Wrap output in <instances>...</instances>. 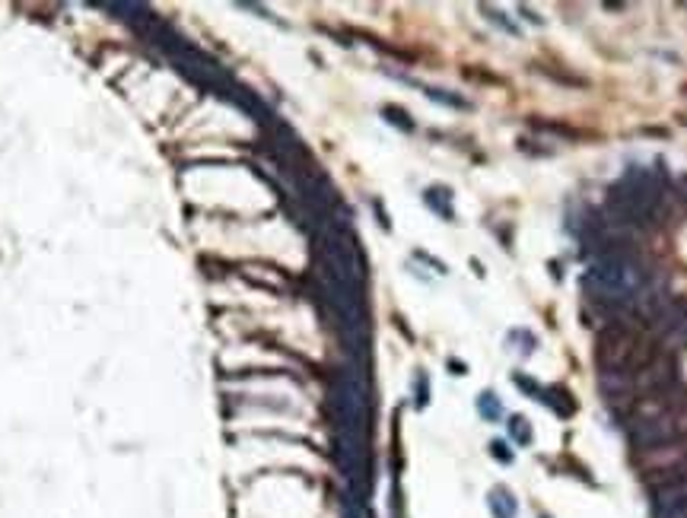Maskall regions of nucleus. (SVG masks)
<instances>
[{"label": "nucleus", "instance_id": "obj_3", "mask_svg": "<svg viewBox=\"0 0 687 518\" xmlns=\"http://www.w3.org/2000/svg\"><path fill=\"white\" fill-rule=\"evenodd\" d=\"M481 414H484V416H490V420H497V416H500L497 394H490V391H484V394H481Z\"/></svg>", "mask_w": 687, "mask_h": 518}, {"label": "nucleus", "instance_id": "obj_1", "mask_svg": "<svg viewBox=\"0 0 687 518\" xmlns=\"http://www.w3.org/2000/svg\"><path fill=\"white\" fill-rule=\"evenodd\" d=\"M490 512H493V518H515V499L509 496V490L506 487H497L493 493H490Z\"/></svg>", "mask_w": 687, "mask_h": 518}, {"label": "nucleus", "instance_id": "obj_2", "mask_svg": "<svg viewBox=\"0 0 687 518\" xmlns=\"http://www.w3.org/2000/svg\"><path fill=\"white\" fill-rule=\"evenodd\" d=\"M509 436H515L519 445H529L531 429H529V423H525V416H513V420H509Z\"/></svg>", "mask_w": 687, "mask_h": 518}]
</instances>
